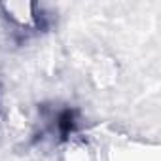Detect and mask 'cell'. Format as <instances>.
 Wrapping results in <instances>:
<instances>
[{"instance_id":"6da1fadb","label":"cell","mask_w":161,"mask_h":161,"mask_svg":"<svg viewBox=\"0 0 161 161\" xmlns=\"http://www.w3.org/2000/svg\"><path fill=\"white\" fill-rule=\"evenodd\" d=\"M2 10L8 19L21 29H31L36 25V8L32 2H4Z\"/></svg>"}]
</instances>
